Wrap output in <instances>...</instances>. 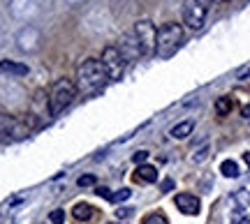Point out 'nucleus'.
<instances>
[{"label":"nucleus","mask_w":250,"mask_h":224,"mask_svg":"<svg viewBox=\"0 0 250 224\" xmlns=\"http://www.w3.org/2000/svg\"><path fill=\"white\" fill-rule=\"evenodd\" d=\"M104 83H107V72H104V67H102L100 60L88 58V60H83L77 67V79H74L77 90H81V93H95Z\"/></svg>","instance_id":"1"},{"label":"nucleus","mask_w":250,"mask_h":224,"mask_svg":"<svg viewBox=\"0 0 250 224\" xmlns=\"http://www.w3.org/2000/svg\"><path fill=\"white\" fill-rule=\"evenodd\" d=\"M183 37H186V33H183V26H181V23L169 21V23H165L162 28H158L155 56H158V58H162V60L171 58V56L181 49V44H183Z\"/></svg>","instance_id":"2"},{"label":"nucleus","mask_w":250,"mask_h":224,"mask_svg":"<svg viewBox=\"0 0 250 224\" xmlns=\"http://www.w3.org/2000/svg\"><path fill=\"white\" fill-rule=\"evenodd\" d=\"M74 97H77V86H74V81L58 79L54 83V88H51V95H49V116L51 118L61 116L62 111L74 102Z\"/></svg>","instance_id":"3"},{"label":"nucleus","mask_w":250,"mask_h":224,"mask_svg":"<svg viewBox=\"0 0 250 224\" xmlns=\"http://www.w3.org/2000/svg\"><path fill=\"white\" fill-rule=\"evenodd\" d=\"M211 5H213V0H186L183 2V23L192 30H199L206 23Z\"/></svg>","instance_id":"4"},{"label":"nucleus","mask_w":250,"mask_h":224,"mask_svg":"<svg viewBox=\"0 0 250 224\" xmlns=\"http://www.w3.org/2000/svg\"><path fill=\"white\" fill-rule=\"evenodd\" d=\"M100 63L104 67V72H107V79L111 81H121L125 76V70H127V60H125L121 51H118V46H104V51H102V58H100Z\"/></svg>","instance_id":"5"},{"label":"nucleus","mask_w":250,"mask_h":224,"mask_svg":"<svg viewBox=\"0 0 250 224\" xmlns=\"http://www.w3.org/2000/svg\"><path fill=\"white\" fill-rule=\"evenodd\" d=\"M134 37L142 46V56H153L155 54V39H158V28L153 26L148 19H142L134 23Z\"/></svg>","instance_id":"6"},{"label":"nucleus","mask_w":250,"mask_h":224,"mask_svg":"<svg viewBox=\"0 0 250 224\" xmlns=\"http://www.w3.org/2000/svg\"><path fill=\"white\" fill-rule=\"evenodd\" d=\"M118 51H121V56H123L127 63H132V60H137V58H142V46H139V42H137L134 33H130V35H125L123 39H121Z\"/></svg>","instance_id":"7"},{"label":"nucleus","mask_w":250,"mask_h":224,"mask_svg":"<svg viewBox=\"0 0 250 224\" xmlns=\"http://www.w3.org/2000/svg\"><path fill=\"white\" fill-rule=\"evenodd\" d=\"M174 204H176L179 210L186 213V215H199V208H202V204H199V199H197L195 194H176Z\"/></svg>","instance_id":"8"},{"label":"nucleus","mask_w":250,"mask_h":224,"mask_svg":"<svg viewBox=\"0 0 250 224\" xmlns=\"http://www.w3.org/2000/svg\"><path fill=\"white\" fill-rule=\"evenodd\" d=\"M26 134V130L19 125L17 120L7 113H0V136H23Z\"/></svg>","instance_id":"9"},{"label":"nucleus","mask_w":250,"mask_h":224,"mask_svg":"<svg viewBox=\"0 0 250 224\" xmlns=\"http://www.w3.org/2000/svg\"><path fill=\"white\" fill-rule=\"evenodd\" d=\"M0 72L9 74V76H26L28 65L17 63V60H0Z\"/></svg>","instance_id":"10"},{"label":"nucleus","mask_w":250,"mask_h":224,"mask_svg":"<svg viewBox=\"0 0 250 224\" xmlns=\"http://www.w3.org/2000/svg\"><path fill=\"white\" fill-rule=\"evenodd\" d=\"M134 178L139 180V183H155V180H158V169L151 167V164H139Z\"/></svg>","instance_id":"11"},{"label":"nucleus","mask_w":250,"mask_h":224,"mask_svg":"<svg viewBox=\"0 0 250 224\" xmlns=\"http://www.w3.org/2000/svg\"><path fill=\"white\" fill-rule=\"evenodd\" d=\"M192 130H195V120H183V123L171 127L169 134L174 136V139H188V136L192 134Z\"/></svg>","instance_id":"12"},{"label":"nucleus","mask_w":250,"mask_h":224,"mask_svg":"<svg viewBox=\"0 0 250 224\" xmlns=\"http://www.w3.org/2000/svg\"><path fill=\"white\" fill-rule=\"evenodd\" d=\"M72 215L77 217V220H81V222H86V220L93 217V206H88V204H77V206L72 208Z\"/></svg>","instance_id":"13"},{"label":"nucleus","mask_w":250,"mask_h":224,"mask_svg":"<svg viewBox=\"0 0 250 224\" xmlns=\"http://www.w3.org/2000/svg\"><path fill=\"white\" fill-rule=\"evenodd\" d=\"M220 171H223V176L225 178H236L241 171H239V164L234 160H225L223 164H220Z\"/></svg>","instance_id":"14"},{"label":"nucleus","mask_w":250,"mask_h":224,"mask_svg":"<svg viewBox=\"0 0 250 224\" xmlns=\"http://www.w3.org/2000/svg\"><path fill=\"white\" fill-rule=\"evenodd\" d=\"M229 111H232V99L218 97V102H215V113H218V116H227Z\"/></svg>","instance_id":"15"},{"label":"nucleus","mask_w":250,"mask_h":224,"mask_svg":"<svg viewBox=\"0 0 250 224\" xmlns=\"http://www.w3.org/2000/svg\"><path fill=\"white\" fill-rule=\"evenodd\" d=\"M208 150H211V148H208V144L202 146V148H199V150H197L195 155L190 157V162H192V164H202V162H204L206 157H208Z\"/></svg>","instance_id":"16"},{"label":"nucleus","mask_w":250,"mask_h":224,"mask_svg":"<svg viewBox=\"0 0 250 224\" xmlns=\"http://www.w3.org/2000/svg\"><path fill=\"white\" fill-rule=\"evenodd\" d=\"M130 194H132V189H118V192H111V197H109V201L111 204H118V201H125V199H130Z\"/></svg>","instance_id":"17"},{"label":"nucleus","mask_w":250,"mask_h":224,"mask_svg":"<svg viewBox=\"0 0 250 224\" xmlns=\"http://www.w3.org/2000/svg\"><path fill=\"white\" fill-rule=\"evenodd\" d=\"M144 224H169V222H167V217L162 213H153V215H148L144 220Z\"/></svg>","instance_id":"18"},{"label":"nucleus","mask_w":250,"mask_h":224,"mask_svg":"<svg viewBox=\"0 0 250 224\" xmlns=\"http://www.w3.org/2000/svg\"><path fill=\"white\" fill-rule=\"evenodd\" d=\"M234 199L241 204V208H246V206H250V192L248 189H241V192H236L234 194Z\"/></svg>","instance_id":"19"},{"label":"nucleus","mask_w":250,"mask_h":224,"mask_svg":"<svg viewBox=\"0 0 250 224\" xmlns=\"http://www.w3.org/2000/svg\"><path fill=\"white\" fill-rule=\"evenodd\" d=\"M95 183H98V178H95L93 173H86V176H81V178L77 180L79 187H90V185H95Z\"/></svg>","instance_id":"20"},{"label":"nucleus","mask_w":250,"mask_h":224,"mask_svg":"<svg viewBox=\"0 0 250 224\" xmlns=\"http://www.w3.org/2000/svg\"><path fill=\"white\" fill-rule=\"evenodd\" d=\"M49 220H51V224H62L65 222V210H61V208L54 210V213L49 215Z\"/></svg>","instance_id":"21"},{"label":"nucleus","mask_w":250,"mask_h":224,"mask_svg":"<svg viewBox=\"0 0 250 224\" xmlns=\"http://www.w3.org/2000/svg\"><path fill=\"white\" fill-rule=\"evenodd\" d=\"M132 160L137 162V164H144V162L148 160V150H137V152L132 155Z\"/></svg>","instance_id":"22"},{"label":"nucleus","mask_w":250,"mask_h":224,"mask_svg":"<svg viewBox=\"0 0 250 224\" xmlns=\"http://www.w3.org/2000/svg\"><path fill=\"white\" fill-rule=\"evenodd\" d=\"M132 213H134L132 208H118V210H116V215L121 217V220H127V217H132Z\"/></svg>","instance_id":"23"},{"label":"nucleus","mask_w":250,"mask_h":224,"mask_svg":"<svg viewBox=\"0 0 250 224\" xmlns=\"http://www.w3.org/2000/svg\"><path fill=\"white\" fill-rule=\"evenodd\" d=\"M236 79H250V63L246 65V67H241V70H239V72H236Z\"/></svg>","instance_id":"24"},{"label":"nucleus","mask_w":250,"mask_h":224,"mask_svg":"<svg viewBox=\"0 0 250 224\" xmlns=\"http://www.w3.org/2000/svg\"><path fill=\"white\" fill-rule=\"evenodd\" d=\"M171 189H174V180L165 178V180H162V192H171Z\"/></svg>","instance_id":"25"},{"label":"nucleus","mask_w":250,"mask_h":224,"mask_svg":"<svg viewBox=\"0 0 250 224\" xmlns=\"http://www.w3.org/2000/svg\"><path fill=\"white\" fill-rule=\"evenodd\" d=\"M95 192H98V194H100V197H102V199H109V197H111V192H109L107 187H98V189H95Z\"/></svg>","instance_id":"26"},{"label":"nucleus","mask_w":250,"mask_h":224,"mask_svg":"<svg viewBox=\"0 0 250 224\" xmlns=\"http://www.w3.org/2000/svg\"><path fill=\"white\" fill-rule=\"evenodd\" d=\"M241 113H243V118H250V104H246V107H243Z\"/></svg>","instance_id":"27"},{"label":"nucleus","mask_w":250,"mask_h":224,"mask_svg":"<svg viewBox=\"0 0 250 224\" xmlns=\"http://www.w3.org/2000/svg\"><path fill=\"white\" fill-rule=\"evenodd\" d=\"M239 224H250V217H243V220H241Z\"/></svg>","instance_id":"28"},{"label":"nucleus","mask_w":250,"mask_h":224,"mask_svg":"<svg viewBox=\"0 0 250 224\" xmlns=\"http://www.w3.org/2000/svg\"><path fill=\"white\" fill-rule=\"evenodd\" d=\"M246 162H248V164H250V152H246Z\"/></svg>","instance_id":"29"},{"label":"nucleus","mask_w":250,"mask_h":224,"mask_svg":"<svg viewBox=\"0 0 250 224\" xmlns=\"http://www.w3.org/2000/svg\"><path fill=\"white\" fill-rule=\"evenodd\" d=\"M220 2H225V0H220Z\"/></svg>","instance_id":"30"}]
</instances>
